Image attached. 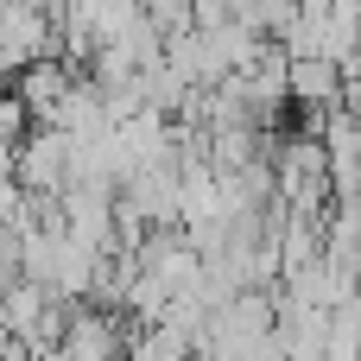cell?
<instances>
[{
	"mask_svg": "<svg viewBox=\"0 0 361 361\" xmlns=\"http://www.w3.org/2000/svg\"><path fill=\"white\" fill-rule=\"evenodd\" d=\"M343 108H355V114H361V57H355V70H349V89H343Z\"/></svg>",
	"mask_w": 361,
	"mask_h": 361,
	"instance_id": "9",
	"label": "cell"
},
{
	"mask_svg": "<svg viewBox=\"0 0 361 361\" xmlns=\"http://www.w3.org/2000/svg\"><path fill=\"white\" fill-rule=\"evenodd\" d=\"M286 63H292V57H286ZM343 89H349V76H343L336 63H324V57H298V63H292V102H298V108L330 114V108H343Z\"/></svg>",
	"mask_w": 361,
	"mask_h": 361,
	"instance_id": "5",
	"label": "cell"
},
{
	"mask_svg": "<svg viewBox=\"0 0 361 361\" xmlns=\"http://www.w3.org/2000/svg\"><path fill=\"white\" fill-rule=\"evenodd\" d=\"M127 324L121 311H102V305H76L70 311V336H63V355L70 361H127Z\"/></svg>",
	"mask_w": 361,
	"mask_h": 361,
	"instance_id": "3",
	"label": "cell"
},
{
	"mask_svg": "<svg viewBox=\"0 0 361 361\" xmlns=\"http://www.w3.org/2000/svg\"><path fill=\"white\" fill-rule=\"evenodd\" d=\"M127 361H197V349L184 336H171V330H133Z\"/></svg>",
	"mask_w": 361,
	"mask_h": 361,
	"instance_id": "7",
	"label": "cell"
},
{
	"mask_svg": "<svg viewBox=\"0 0 361 361\" xmlns=\"http://www.w3.org/2000/svg\"><path fill=\"white\" fill-rule=\"evenodd\" d=\"M32 361H70V355H63V349H38Z\"/></svg>",
	"mask_w": 361,
	"mask_h": 361,
	"instance_id": "10",
	"label": "cell"
},
{
	"mask_svg": "<svg viewBox=\"0 0 361 361\" xmlns=\"http://www.w3.org/2000/svg\"><path fill=\"white\" fill-rule=\"evenodd\" d=\"M70 159H76V140L70 133L32 127V140L19 146V190L38 197V203H57L70 190Z\"/></svg>",
	"mask_w": 361,
	"mask_h": 361,
	"instance_id": "2",
	"label": "cell"
},
{
	"mask_svg": "<svg viewBox=\"0 0 361 361\" xmlns=\"http://www.w3.org/2000/svg\"><path fill=\"white\" fill-rule=\"evenodd\" d=\"M44 57H57V13L0 0V76H25Z\"/></svg>",
	"mask_w": 361,
	"mask_h": 361,
	"instance_id": "1",
	"label": "cell"
},
{
	"mask_svg": "<svg viewBox=\"0 0 361 361\" xmlns=\"http://www.w3.org/2000/svg\"><path fill=\"white\" fill-rule=\"evenodd\" d=\"M57 298L44 292V286H25V279H13L6 292H0V330L6 336H19L25 349H32V336H38V324H44V311H51Z\"/></svg>",
	"mask_w": 361,
	"mask_h": 361,
	"instance_id": "6",
	"label": "cell"
},
{
	"mask_svg": "<svg viewBox=\"0 0 361 361\" xmlns=\"http://www.w3.org/2000/svg\"><path fill=\"white\" fill-rule=\"evenodd\" d=\"M32 127H38V121H32V108L6 89V95H0V146H25V140H32Z\"/></svg>",
	"mask_w": 361,
	"mask_h": 361,
	"instance_id": "8",
	"label": "cell"
},
{
	"mask_svg": "<svg viewBox=\"0 0 361 361\" xmlns=\"http://www.w3.org/2000/svg\"><path fill=\"white\" fill-rule=\"evenodd\" d=\"M76 76H82V70H70L63 57H44V63H32L25 76H13V95L32 108V121H38V127H51V121H57V108H63V95L76 89Z\"/></svg>",
	"mask_w": 361,
	"mask_h": 361,
	"instance_id": "4",
	"label": "cell"
}]
</instances>
